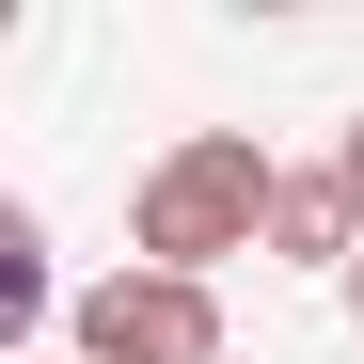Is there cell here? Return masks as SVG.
Segmentation results:
<instances>
[{"label": "cell", "mask_w": 364, "mask_h": 364, "mask_svg": "<svg viewBox=\"0 0 364 364\" xmlns=\"http://www.w3.org/2000/svg\"><path fill=\"white\" fill-rule=\"evenodd\" d=\"M269 206H285V159L254 127H191L143 191H127V269H191L222 285L237 254H269Z\"/></svg>", "instance_id": "cell-1"}, {"label": "cell", "mask_w": 364, "mask_h": 364, "mask_svg": "<svg viewBox=\"0 0 364 364\" xmlns=\"http://www.w3.org/2000/svg\"><path fill=\"white\" fill-rule=\"evenodd\" d=\"M64 364H222V285H191V269H95L80 317H64Z\"/></svg>", "instance_id": "cell-2"}, {"label": "cell", "mask_w": 364, "mask_h": 364, "mask_svg": "<svg viewBox=\"0 0 364 364\" xmlns=\"http://www.w3.org/2000/svg\"><path fill=\"white\" fill-rule=\"evenodd\" d=\"M48 301H64V285H48V222H32V206H0V317L48 333ZM64 317H80V301H64Z\"/></svg>", "instance_id": "cell-3"}, {"label": "cell", "mask_w": 364, "mask_h": 364, "mask_svg": "<svg viewBox=\"0 0 364 364\" xmlns=\"http://www.w3.org/2000/svg\"><path fill=\"white\" fill-rule=\"evenodd\" d=\"M333 174H348V206H364V111H348V143H333Z\"/></svg>", "instance_id": "cell-4"}, {"label": "cell", "mask_w": 364, "mask_h": 364, "mask_svg": "<svg viewBox=\"0 0 364 364\" xmlns=\"http://www.w3.org/2000/svg\"><path fill=\"white\" fill-rule=\"evenodd\" d=\"M348 333H364V269H348Z\"/></svg>", "instance_id": "cell-5"}]
</instances>
